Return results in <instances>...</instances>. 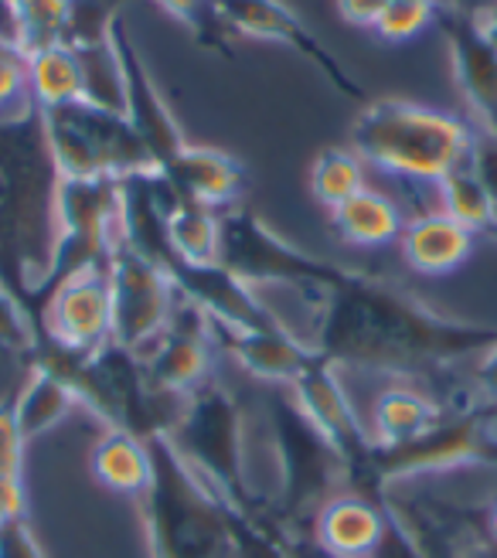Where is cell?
I'll list each match as a JSON object with an SVG mask.
<instances>
[{"label":"cell","mask_w":497,"mask_h":558,"mask_svg":"<svg viewBox=\"0 0 497 558\" xmlns=\"http://www.w3.org/2000/svg\"><path fill=\"white\" fill-rule=\"evenodd\" d=\"M497 344V327L453 320L405 287L348 269L314 300L307 348L330 368H354L429 385Z\"/></svg>","instance_id":"obj_1"},{"label":"cell","mask_w":497,"mask_h":558,"mask_svg":"<svg viewBox=\"0 0 497 558\" xmlns=\"http://www.w3.org/2000/svg\"><path fill=\"white\" fill-rule=\"evenodd\" d=\"M62 174L51 157L45 117L32 102L0 120V290L38 330V293L59 245Z\"/></svg>","instance_id":"obj_2"},{"label":"cell","mask_w":497,"mask_h":558,"mask_svg":"<svg viewBox=\"0 0 497 558\" xmlns=\"http://www.w3.org/2000/svg\"><path fill=\"white\" fill-rule=\"evenodd\" d=\"M24 361L27 368L48 372L69 385L78 405L102 418L109 429L130 433L144 442L168 436L187 402V396L157 388L147 378L141 351L120 341H106L89 354H78L48 338H38Z\"/></svg>","instance_id":"obj_3"},{"label":"cell","mask_w":497,"mask_h":558,"mask_svg":"<svg viewBox=\"0 0 497 558\" xmlns=\"http://www.w3.org/2000/svg\"><path fill=\"white\" fill-rule=\"evenodd\" d=\"M474 126L444 109L409 99H375L351 126V150L365 167L392 178L412 198V215L429 211L423 191L471 160Z\"/></svg>","instance_id":"obj_4"},{"label":"cell","mask_w":497,"mask_h":558,"mask_svg":"<svg viewBox=\"0 0 497 558\" xmlns=\"http://www.w3.org/2000/svg\"><path fill=\"white\" fill-rule=\"evenodd\" d=\"M259 405L276 457V497L266 527L276 535H311L317 514L348 494V466L290 385H272Z\"/></svg>","instance_id":"obj_5"},{"label":"cell","mask_w":497,"mask_h":558,"mask_svg":"<svg viewBox=\"0 0 497 558\" xmlns=\"http://www.w3.org/2000/svg\"><path fill=\"white\" fill-rule=\"evenodd\" d=\"M150 484L136 497L154 558H239L235 508L226 505L168 436L150 439Z\"/></svg>","instance_id":"obj_6"},{"label":"cell","mask_w":497,"mask_h":558,"mask_svg":"<svg viewBox=\"0 0 497 558\" xmlns=\"http://www.w3.org/2000/svg\"><path fill=\"white\" fill-rule=\"evenodd\" d=\"M171 446L198 477L232 505L239 514H253L248 494V409L215 375L187 392L178 426L168 433Z\"/></svg>","instance_id":"obj_7"},{"label":"cell","mask_w":497,"mask_h":558,"mask_svg":"<svg viewBox=\"0 0 497 558\" xmlns=\"http://www.w3.org/2000/svg\"><path fill=\"white\" fill-rule=\"evenodd\" d=\"M41 117L62 178L126 181L136 174H157V163L130 126L126 113L82 99L59 109H41Z\"/></svg>","instance_id":"obj_8"},{"label":"cell","mask_w":497,"mask_h":558,"mask_svg":"<svg viewBox=\"0 0 497 558\" xmlns=\"http://www.w3.org/2000/svg\"><path fill=\"white\" fill-rule=\"evenodd\" d=\"M218 263L253 290L280 287L296 296H307L311 306L327 287H335L348 272V266L303 253L300 245H293L280 232H272L253 208L242 205L222 211V248H218Z\"/></svg>","instance_id":"obj_9"},{"label":"cell","mask_w":497,"mask_h":558,"mask_svg":"<svg viewBox=\"0 0 497 558\" xmlns=\"http://www.w3.org/2000/svg\"><path fill=\"white\" fill-rule=\"evenodd\" d=\"M120 235V181L62 178L59 187V245L38 293V324L48 296L72 276L102 269Z\"/></svg>","instance_id":"obj_10"},{"label":"cell","mask_w":497,"mask_h":558,"mask_svg":"<svg viewBox=\"0 0 497 558\" xmlns=\"http://www.w3.org/2000/svg\"><path fill=\"white\" fill-rule=\"evenodd\" d=\"M106 276L109 296H113V341L133 351H147L157 341V333L168 327V317L178 303L171 276L136 253L123 232L113 242Z\"/></svg>","instance_id":"obj_11"},{"label":"cell","mask_w":497,"mask_h":558,"mask_svg":"<svg viewBox=\"0 0 497 558\" xmlns=\"http://www.w3.org/2000/svg\"><path fill=\"white\" fill-rule=\"evenodd\" d=\"M215 4V14L222 21L226 32L239 41V38H259V41H276V45H287L293 48L296 54H303L330 86H335L341 96L348 99H365V86L357 82L344 62L338 59L335 51H330L307 24L303 17L287 8L283 0H211Z\"/></svg>","instance_id":"obj_12"},{"label":"cell","mask_w":497,"mask_h":558,"mask_svg":"<svg viewBox=\"0 0 497 558\" xmlns=\"http://www.w3.org/2000/svg\"><path fill=\"white\" fill-rule=\"evenodd\" d=\"M290 388L300 399V405L307 409V415L317 423V429L341 453V460L348 466V494L368 497V463L375 453V439L362 426V418H357V409L344 392L338 368L324 365V361H314V365Z\"/></svg>","instance_id":"obj_13"},{"label":"cell","mask_w":497,"mask_h":558,"mask_svg":"<svg viewBox=\"0 0 497 558\" xmlns=\"http://www.w3.org/2000/svg\"><path fill=\"white\" fill-rule=\"evenodd\" d=\"M215 351L218 344H215L211 317L202 306H195L178 293L168 327L157 333V341L147 351H141V357H144L147 378L157 388L187 396V392H195L202 381L211 378Z\"/></svg>","instance_id":"obj_14"},{"label":"cell","mask_w":497,"mask_h":558,"mask_svg":"<svg viewBox=\"0 0 497 558\" xmlns=\"http://www.w3.org/2000/svg\"><path fill=\"white\" fill-rule=\"evenodd\" d=\"M113 48H117L120 72H123V113L130 126L136 130V136L144 140V147L150 150L157 174H160L163 167H171L184 154L187 140L171 113L168 99H163L160 86L154 82L144 54L136 51L123 17L113 24Z\"/></svg>","instance_id":"obj_15"},{"label":"cell","mask_w":497,"mask_h":558,"mask_svg":"<svg viewBox=\"0 0 497 558\" xmlns=\"http://www.w3.org/2000/svg\"><path fill=\"white\" fill-rule=\"evenodd\" d=\"M38 338H48L78 354H89L113 341V296H109L106 266L72 276L48 296Z\"/></svg>","instance_id":"obj_16"},{"label":"cell","mask_w":497,"mask_h":558,"mask_svg":"<svg viewBox=\"0 0 497 558\" xmlns=\"http://www.w3.org/2000/svg\"><path fill=\"white\" fill-rule=\"evenodd\" d=\"M160 269L171 276L174 290L184 300L202 306L215 324L245 327V330L283 327V320L259 300V293L248 283H242L222 263H181L178 256H168Z\"/></svg>","instance_id":"obj_17"},{"label":"cell","mask_w":497,"mask_h":558,"mask_svg":"<svg viewBox=\"0 0 497 558\" xmlns=\"http://www.w3.org/2000/svg\"><path fill=\"white\" fill-rule=\"evenodd\" d=\"M436 27L444 32L457 89L474 113V126L497 136V51L481 35L474 14L460 8H436Z\"/></svg>","instance_id":"obj_18"},{"label":"cell","mask_w":497,"mask_h":558,"mask_svg":"<svg viewBox=\"0 0 497 558\" xmlns=\"http://www.w3.org/2000/svg\"><path fill=\"white\" fill-rule=\"evenodd\" d=\"M211 330L218 351H226L242 372L256 375L269 385H293L317 361L307 341H300L287 327L245 330V327H226L211 320Z\"/></svg>","instance_id":"obj_19"},{"label":"cell","mask_w":497,"mask_h":558,"mask_svg":"<svg viewBox=\"0 0 497 558\" xmlns=\"http://www.w3.org/2000/svg\"><path fill=\"white\" fill-rule=\"evenodd\" d=\"M160 181L168 187V194L184 202H198L215 211H226L239 205L242 191L248 184L245 167L215 147H184V154L160 171Z\"/></svg>","instance_id":"obj_20"},{"label":"cell","mask_w":497,"mask_h":558,"mask_svg":"<svg viewBox=\"0 0 497 558\" xmlns=\"http://www.w3.org/2000/svg\"><path fill=\"white\" fill-rule=\"evenodd\" d=\"M477 235L453 221L447 211L429 208L405 218L399 235L402 259L420 276H450L474 256Z\"/></svg>","instance_id":"obj_21"},{"label":"cell","mask_w":497,"mask_h":558,"mask_svg":"<svg viewBox=\"0 0 497 558\" xmlns=\"http://www.w3.org/2000/svg\"><path fill=\"white\" fill-rule=\"evenodd\" d=\"M385 535V511L378 500L341 494L317 514L311 538L338 558H372Z\"/></svg>","instance_id":"obj_22"},{"label":"cell","mask_w":497,"mask_h":558,"mask_svg":"<svg viewBox=\"0 0 497 558\" xmlns=\"http://www.w3.org/2000/svg\"><path fill=\"white\" fill-rule=\"evenodd\" d=\"M444 405L420 381H402L392 378L381 388L372 402V429L368 436L375 439V446H399L416 439L420 433H426Z\"/></svg>","instance_id":"obj_23"},{"label":"cell","mask_w":497,"mask_h":558,"mask_svg":"<svg viewBox=\"0 0 497 558\" xmlns=\"http://www.w3.org/2000/svg\"><path fill=\"white\" fill-rule=\"evenodd\" d=\"M330 226H335L338 239L357 248H381L399 242L402 229H405V215L399 208V202H392L389 194L381 191H357L354 198H348L344 205L330 208Z\"/></svg>","instance_id":"obj_24"},{"label":"cell","mask_w":497,"mask_h":558,"mask_svg":"<svg viewBox=\"0 0 497 558\" xmlns=\"http://www.w3.org/2000/svg\"><path fill=\"white\" fill-rule=\"evenodd\" d=\"M157 184H160L163 211H168L171 253L181 263H218V248H222V211L198 205V202L174 198V194H168V187H163L160 174H157Z\"/></svg>","instance_id":"obj_25"},{"label":"cell","mask_w":497,"mask_h":558,"mask_svg":"<svg viewBox=\"0 0 497 558\" xmlns=\"http://www.w3.org/2000/svg\"><path fill=\"white\" fill-rule=\"evenodd\" d=\"M89 470L106 490L141 497L150 484V446L130 433L109 429L93 446Z\"/></svg>","instance_id":"obj_26"},{"label":"cell","mask_w":497,"mask_h":558,"mask_svg":"<svg viewBox=\"0 0 497 558\" xmlns=\"http://www.w3.org/2000/svg\"><path fill=\"white\" fill-rule=\"evenodd\" d=\"M27 93L38 109H59L86 99V75L69 45L27 54Z\"/></svg>","instance_id":"obj_27"},{"label":"cell","mask_w":497,"mask_h":558,"mask_svg":"<svg viewBox=\"0 0 497 558\" xmlns=\"http://www.w3.org/2000/svg\"><path fill=\"white\" fill-rule=\"evenodd\" d=\"M75 409H78V399L72 396V388L38 368H27L24 385L14 392V412H17V423L27 442L51 433Z\"/></svg>","instance_id":"obj_28"},{"label":"cell","mask_w":497,"mask_h":558,"mask_svg":"<svg viewBox=\"0 0 497 558\" xmlns=\"http://www.w3.org/2000/svg\"><path fill=\"white\" fill-rule=\"evenodd\" d=\"M436 208L447 211L463 229L481 235H497V208L484 181L471 171V163L457 167L436 184Z\"/></svg>","instance_id":"obj_29"},{"label":"cell","mask_w":497,"mask_h":558,"mask_svg":"<svg viewBox=\"0 0 497 558\" xmlns=\"http://www.w3.org/2000/svg\"><path fill=\"white\" fill-rule=\"evenodd\" d=\"M72 0H11V45L24 54L62 45Z\"/></svg>","instance_id":"obj_30"},{"label":"cell","mask_w":497,"mask_h":558,"mask_svg":"<svg viewBox=\"0 0 497 558\" xmlns=\"http://www.w3.org/2000/svg\"><path fill=\"white\" fill-rule=\"evenodd\" d=\"M130 0H72L62 45L75 54H96L113 48V24Z\"/></svg>","instance_id":"obj_31"},{"label":"cell","mask_w":497,"mask_h":558,"mask_svg":"<svg viewBox=\"0 0 497 558\" xmlns=\"http://www.w3.org/2000/svg\"><path fill=\"white\" fill-rule=\"evenodd\" d=\"M311 191L314 198L330 211L354 198L357 191H365V163L354 150L344 147H330L320 150L314 167H311Z\"/></svg>","instance_id":"obj_32"},{"label":"cell","mask_w":497,"mask_h":558,"mask_svg":"<svg viewBox=\"0 0 497 558\" xmlns=\"http://www.w3.org/2000/svg\"><path fill=\"white\" fill-rule=\"evenodd\" d=\"M157 4L174 21H181L205 51L222 54V59H232L235 54V38L226 32L222 21H218L211 0H157Z\"/></svg>","instance_id":"obj_33"},{"label":"cell","mask_w":497,"mask_h":558,"mask_svg":"<svg viewBox=\"0 0 497 558\" xmlns=\"http://www.w3.org/2000/svg\"><path fill=\"white\" fill-rule=\"evenodd\" d=\"M436 8L439 4H409V0H389L372 32L381 41H392V45L412 41V38H420L429 24H436Z\"/></svg>","instance_id":"obj_34"},{"label":"cell","mask_w":497,"mask_h":558,"mask_svg":"<svg viewBox=\"0 0 497 558\" xmlns=\"http://www.w3.org/2000/svg\"><path fill=\"white\" fill-rule=\"evenodd\" d=\"M27 106H32V93H27V54L8 41L0 45V120L17 117Z\"/></svg>","instance_id":"obj_35"},{"label":"cell","mask_w":497,"mask_h":558,"mask_svg":"<svg viewBox=\"0 0 497 558\" xmlns=\"http://www.w3.org/2000/svg\"><path fill=\"white\" fill-rule=\"evenodd\" d=\"M35 341H38V330H35L32 317L24 314V306L11 293L0 290V351L27 357Z\"/></svg>","instance_id":"obj_36"},{"label":"cell","mask_w":497,"mask_h":558,"mask_svg":"<svg viewBox=\"0 0 497 558\" xmlns=\"http://www.w3.org/2000/svg\"><path fill=\"white\" fill-rule=\"evenodd\" d=\"M235 538H239V558H293L272 527L245 518L239 511H235Z\"/></svg>","instance_id":"obj_37"},{"label":"cell","mask_w":497,"mask_h":558,"mask_svg":"<svg viewBox=\"0 0 497 558\" xmlns=\"http://www.w3.org/2000/svg\"><path fill=\"white\" fill-rule=\"evenodd\" d=\"M24 433L14 412V396L0 399V477H21L24 466Z\"/></svg>","instance_id":"obj_38"},{"label":"cell","mask_w":497,"mask_h":558,"mask_svg":"<svg viewBox=\"0 0 497 558\" xmlns=\"http://www.w3.org/2000/svg\"><path fill=\"white\" fill-rule=\"evenodd\" d=\"M466 163H471V171L484 181V187L494 198V208H497V136L474 126V147H471V160Z\"/></svg>","instance_id":"obj_39"},{"label":"cell","mask_w":497,"mask_h":558,"mask_svg":"<svg viewBox=\"0 0 497 558\" xmlns=\"http://www.w3.org/2000/svg\"><path fill=\"white\" fill-rule=\"evenodd\" d=\"M0 558H45V551L32 532V524L17 521V524L0 532Z\"/></svg>","instance_id":"obj_40"},{"label":"cell","mask_w":497,"mask_h":558,"mask_svg":"<svg viewBox=\"0 0 497 558\" xmlns=\"http://www.w3.org/2000/svg\"><path fill=\"white\" fill-rule=\"evenodd\" d=\"M27 500L21 477H0V532L17 521H27Z\"/></svg>","instance_id":"obj_41"},{"label":"cell","mask_w":497,"mask_h":558,"mask_svg":"<svg viewBox=\"0 0 497 558\" xmlns=\"http://www.w3.org/2000/svg\"><path fill=\"white\" fill-rule=\"evenodd\" d=\"M385 511V508H381ZM372 558H423L420 551H416V545H412L409 538H405V532L402 527L385 514V535H381V542H378V548L372 551Z\"/></svg>","instance_id":"obj_42"},{"label":"cell","mask_w":497,"mask_h":558,"mask_svg":"<svg viewBox=\"0 0 497 558\" xmlns=\"http://www.w3.org/2000/svg\"><path fill=\"white\" fill-rule=\"evenodd\" d=\"M389 0H338V14L354 27H375Z\"/></svg>","instance_id":"obj_43"},{"label":"cell","mask_w":497,"mask_h":558,"mask_svg":"<svg viewBox=\"0 0 497 558\" xmlns=\"http://www.w3.org/2000/svg\"><path fill=\"white\" fill-rule=\"evenodd\" d=\"M474 14V21H477V27H481V35L494 45V51H497V0H487L484 8H477V11H471Z\"/></svg>","instance_id":"obj_44"},{"label":"cell","mask_w":497,"mask_h":558,"mask_svg":"<svg viewBox=\"0 0 497 558\" xmlns=\"http://www.w3.org/2000/svg\"><path fill=\"white\" fill-rule=\"evenodd\" d=\"M11 0H0V32H4V38L11 41V11H8Z\"/></svg>","instance_id":"obj_45"},{"label":"cell","mask_w":497,"mask_h":558,"mask_svg":"<svg viewBox=\"0 0 497 558\" xmlns=\"http://www.w3.org/2000/svg\"><path fill=\"white\" fill-rule=\"evenodd\" d=\"M487 532H490V542L497 545V500H494L490 511H487Z\"/></svg>","instance_id":"obj_46"},{"label":"cell","mask_w":497,"mask_h":558,"mask_svg":"<svg viewBox=\"0 0 497 558\" xmlns=\"http://www.w3.org/2000/svg\"><path fill=\"white\" fill-rule=\"evenodd\" d=\"M471 558H497V545L490 542V545H487L484 551H477V555H471Z\"/></svg>","instance_id":"obj_47"},{"label":"cell","mask_w":497,"mask_h":558,"mask_svg":"<svg viewBox=\"0 0 497 558\" xmlns=\"http://www.w3.org/2000/svg\"><path fill=\"white\" fill-rule=\"evenodd\" d=\"M409 4H439V0H409Z\"/></svg>","instance_id":"obj_48"},{"label":"cell","mask_w":497,"mask_h":558,"mask_svg":"<svg viewBox=\"0 0 497 558\" xmlns=\"http://www.w3.org/2000/svg\"><path fill=\"white\" fill-rule=\"evenodd\" d=\"M0 45H8V38H4V32H0Z\"/></svg>","instance_id":"obj_49"}]
</instances>
